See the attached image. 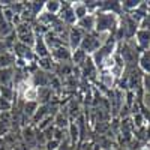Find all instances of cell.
<instances>
[{
    "label": "cell",
    "mask_w": 150,
    "mask_h": 150,
    "mask_svg": "<svg viewBox=\"0 0 150 150\" xmlns=\"http://www.w3.org/2000/svg\"><path fill=\"white\" fill-rule=\"evenodd\" d=\"M119 27V17L110 12L99 11L95 14V32L102 35V33H116Z\"/></svg>",
    "instance_id": "1"
},
{
    "label": "cell",
    "mask_w": 150,
    "mask_h": 150,
    "mask_svg": "<svg viewBox=\"0 0 150 150\" xmlns=\"http://www.w3.org/2000/svg\"><path fill=\"white\" fill-rule=\"evenodd\" d=\"M15 36H17V41L24 44V45H29L33 47L35 39H36V35L35 30L32 27L30 23H20L18 26H15Z\"/></svg>",
    "instance_id": "2"
},
{
    "label": "cell",
    "mask_w": 150,
    "mask_h": 150,
    "mask_svg": "<svg viewBox=\"0 0 150 150\" xmlns=\"http://www.w3.org/2000/svg\"><path fill=\"white\" fill-rule=\"evenodd\" d=\"M102 45H104V42L101 41V35L96 33V32H93V33H86V35H84V39H83L80 48L83 50L87 56H92V54H95Z\"/></svg>",
    "instance_id": "3"
},
{
    "label": "cell",
    "mask_w": 150,
    "mask_h": 150,
    "mask_svg": "<svg viewBox=\"0 0 150 150\" xmlns=\"http://www.w3.org/2000/svg\"><path fill=\"white\" fill-rule=\"evenodd\" d=\"M84 32L81 29H78L77 26L74 27H69V32H68V47L71 48V51H75L78 50L83 39H84Z\"/></svg>",
    "instance_id": "4"
},
{
    "label": "cell",
    "mask_w": 150,
    "mask_h": 150,
    "mask_svg": "<svg viewBox=\"0 0 150 150\" xmlns=\"http://www.w3.org/2000/svg\"><path fill=\"white\" fill-rule=\"evenodd\" d=\"M51 59L57 63H66V62H71L72 60V51L68 45H62L56 50H53L51 53H50Z\"/></svg>",
    "instance_id": "5"
},
{
    "label": "cell",
    "mask_w": 150,
    "mask_h": 150,
    "mask_svg": "<svg viewBox=\"0 0 150 150\" xmlns=\"http://www.w3.org/2000/svg\"><path fill=\"white\" fill-rule=\"evenodd\" d=\"M135 44L141 51L150 50V29H138L135 33Z\"/></svg>",
    "instance_id": "6"
},
{
    "label": "cell",
    "mask_w": 150,
    "mask_h": 150,
    "mask_svg": "<svg viewBox=\"0 0 150 150\" xmlns=\"http://www.w3.org/2000/svg\"><path fill=\"white\" fill-rule=\"evenodd\" d=\"M33 53L38 59H44V57H48L50 56V48L44 39V36H36V39H35V44H33Z\"/></svg>",
    "instance_id": "7"
},
{
    "label": "cell",
    "mask_w": 150,
    "mask_h": 150,
    "mask_svg": "<svg viewBox=\"0 0 150 150\" xmlns=\"http://www.w3.org/2000/svg\"><path fill=\"white\" fill-rule=\"evenodd\" d=\"M15 80V66L0 69V86L2 87H12Z\"/></svg>",
    "instance_id": "8"
},
{
    "label": "cell",
    "mask_w": 150,
    "mask_h": 150,
    "mask_svg": "<svg viewBox=\"0 0 150 150\" xmlns=\"http://www.w3.org/2000/svg\"><path fill=\"white\" fill-rule=\"evenodd\" d=\"M75 26L78 29H81L84 33H93L95 32V14H89L84 18L78 20Z\"/></svg>",
    "instance_id": "9"
},
{
    "label": "cell",
    "mask_w": 150,
    "mask_h": 150,
    "mask_svg": "<svg viewBox=\"0 0 150 150\" xmlns=\"http://www.w3.org/2000/svg\"><path fill=\"white\" fill-rule=\"evenodd\" d=\"M138 66H140V71L144 75H150V50H146V51L140 53Z\"/></svg>",
    "instance_id": "10"
},
{
    "label": "cell",
    "mask_w": 150,
    "mask_h": 150,
    "mask_svg": "<svg viewBox=\"0 0 150 150\" xmlns=\"http://www.w3.org/2000/svg\"><path fill=\"white\" fill-rule=\"evenodd\" d=\"M17 63V57L12 51H8L5 54L0 56V69H5V68H14Z\"/></svg>",
    "instance_id": "11"
},
{
    "label": "cell",
    "mask_w": 150,
    "mask_h": 150,
    "mask_svg": "<svg viewBox=\"0 0 150 150\" xmlns=\"http://www.w3.org/2000/svg\"><path fill=\"white\" fill-rule=\"evenodd\" d=\"M23 140H24V143L27 144V147H30L32 146V149H35L36 146L35 144H38V141H36V131L33 129V128H24L23 129Z\"/></svg>",
    "instance_id": "12"
},
{
    "label": "cell",
    "mask_w": 150,
    "mask_h": 150,
    "mask_svg": "<svg viewBox=\"0 0 150 150\" xmlns=\"http://www.w3.org/2000/svg\"><path fill=\"white\" fill-rule=\"evenodd\" d=\"M60 9H62V2H59V0H50V2H45V8H44V11L47 12V14L59 15Z\"/></svg>",
    "instance_id": "13"
},
{
    "label": "cell",
    "mask_w": 150,
    "mask_h": 150,
    "mask_svg": "<svg viewBox=\"0 0 150 150\" xmlns=\"http://www.w3.org/2000/svg\"><path fill=\"white\" fill-rule=\"evenodd\" d=\"M74 12H75V17H77V21L90 14L84 2H77V3H74Z\"/></svg>",
    "instance_id": "14"
},
{
    "label": "cell",
    "mask_w": 150,
    "mask_h": 150,
    "mask_svg": "<svg viewBox=\"0 0 150 150\" xmlns=\"http://www.w3.org/2000/svg\"><path fill=\"white\" fill-rule=\"evenodd\" d=\"M38 108H39V102H36V101H27L26 104H24V114H26L27 117L33 119L35 114H36V111Z\"/></svg>",
    "instance_id": "15"
},
{
    "label": "cell",
    "mask_w": 150,
    "mask_h": 150,
    "mask_svg": "<svg viewBox=\"0 0 150 150\" xmlns=\"http://www.w3.org/2000/svg\"><path fill=\"white\" fill-rule=\"evenodd\" d=\"M87 57H89V56H87L81 48L72 51V62H74V63H77V65H83L84 62L87 60Z\"/></svg>",
    "instance_id": "16"
},
{
    "label": "cell",
    "mask_w": 150,
    "mask_h": 150,
    "mask_svg": "<svg viewBox=\"0 0 150 150\" xmlns=\"http://www.w3.org/2000/svg\"><path fill=\"white\" fill-rule=\"evenodd\" d=\"M140 5H141V0H125V2H122V9L131 14V12H134Z\"/></svg>",
    "instance_id": "17"
},
{
    "label": "cell",
    "mask_w": 150,
    "mask_h": 150,
    "mask_svg": "<svg viewBox=\"0 0 150 150\" xmlns=\"http://www.w3.org/2000/svg\"><path fill=\"white\" fill-rule=\"evenodd\" d=\"M12 105H14V102L8 101V99H3L0 96V112H9L12 110Z\"/></svg>",
    "instance_id": "18"
},
{
    "label": "cell",
    "mask_w": 150,
    "mask_h": 150,
    "mask_svg": "<svg viewBox=\"0 0 150 150\" xmlns=\"http://www.w3.org/2000/svg\"><path fill=\"white\" fill-rule=\"evenodd\" d=\"M45 150H59L60 149V143L59 141H56V140H50V141H47L45 143Z\"/></svg>",
    "instance_id": "19"
},
{
    "label": "cell",
    "mask_w": 150,
    "mask_h": 150,
    "mask_svg": "<svg viewBox=\"0 0 150 150\" xmlns=\"http://www.w3.org/2000/svg\"><path fill=\"white\" fill-rule=\"evenodd\" d=\"M143 87H144L147 96H150V75H144V78H143Z\"/></svg>",
    "instance_id": "20"
},
{
    "label": "cell",
    "mask_w": 150,
    "mask_h": 150,
    "mask_svg": "<svg viewBox=\"0 0 150 150\" xmlns=\"http://www.w3.org/2000/svg\"><path fill=\"white\" fill-rule=\"evenodd\" d=\"M0 150H11V146L5 140V137H0Z\"/></svg>",
    "instance_id": "21"
},
{
    "label": "cell",
    "mask_w": 150,
    "mask_h": 150,
    "mask_svg": "<svg viewBox=\"0 0 150 150\" xmlns=\"http://www.w3.org/2000/svg\"><path fill=\"white\" fill-rule=\"evenodd\" d=\"M0 96H2V87H0Z\"/></svg>",
    "instance_id": "22"
},
{
    "label": "cell",
    "mask_w": 150,
    "mask_h": 150,
    "mask_svg": "<svg viewBox=\"0 0 150 150\" xmlns=\"http://www.w3.org/2000/svg\"><path fill=\"white\" fill-rule=\"evenodd\" d=\"M11 150H17V149H11Z\"/></svg>",
    "instance_id": "23"
},
{
    "label": "cell",
    "mask_w": 150,
    "mask_h": 150,
    "mask_svg": "<svg viewBox=\"0 0 150 150\" xmlns=\"http://www.w3.org/2000/svg\"><path fill=\"white\" fill-rule=\"evenodd\" d=\"M105 150H108V149H105Z\"/></svg>",
    "instance_id": "24"
},
{
    "label": "cell",
    "mask_w": 150,
    "mask_h": 150,
    "mask_svg": "<svg viewBox=\"0 0 150 150\" xmlns=\"http://www.w3.org/2000/svg\"><path fill=\"white\" fill-rule=\"evenodd\" d=\"M149 146H150V144H149Z\"/></svg>",
    "instance_id": "25"
}]
</instances>
